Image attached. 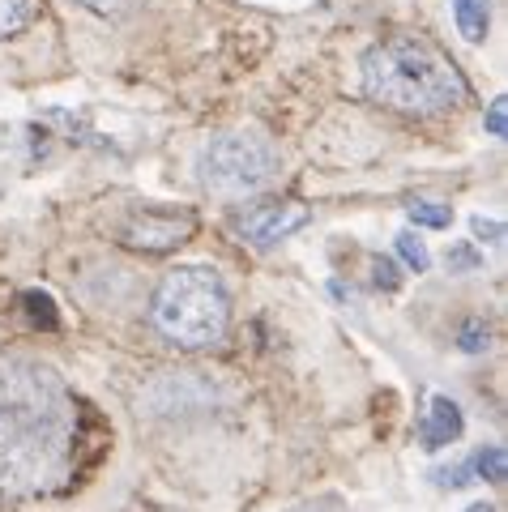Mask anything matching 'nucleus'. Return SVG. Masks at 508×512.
<instances>
[{"mask_svg": "<svg viewBox=\"0 0 508 512\" xmlns=\"http://www.w3.org/2000/svg\"><path fill=\"white\" fill-rule=\"evenodd\" d=\"M77 448V402L52 363L0 359V495L26 500L65 483Z\"/></svg>", "mask_w": 508, "mask_h": 512, "instance_id": "1", "label": "nucleus"}, {"mask_svg": "<svg viewBox=\"0 0 508 512\" xmlns=\"http://www.w3.org/2000/svg\"><path fill=\"white\" fill-rule=\"evenodd\" d=\"M363 94L402 116H440L470 99L457 64L423 35H393L363 56Z\"/></svg>", "mask_w": 508, "mask_h": 512, "instance_id": "2", "label": "nucleus"}, {"mask_svg": "<svg viewBox=\"0 0 508 512\" xmlns=\"http://www.w3.org/2000/svg\"><path fill=\"white\" fill-rule=\"evenodd\" d=\"M154 325L180 350H205L227 338L231 325V295L218 269L210 265H180L158 282L154 291Z\"/></svg>", "mask_w": 508, "mask_h": 512, "instance_id": "3", "label": "nucleus"}, {"mask_svg": "<svg viewBox=\"0 0 508 512\" xmlns=\"http://www.w3.org/2000/svg\"><path fill=\"white\" fill-rule=\"evenodd\" d=\"M201 184L218 197H252L278 184L282 175V150L257 128H231L205 141L197 158Z\"/></svg>", "mask_w": 508, "mask_h": 512, "instance_id": "4", "label": "nucleus"}, {"mask_svg": "<svg viewBox=\"0 0 508 512\" xmlns=\"http://www.w3.org/2000/svg\"><path fill=\"white\" fill-rule=\"evenodd\" d=\"M197 235L193 210H137L124 218L120 239L137 252H171Z\"/></svg>", "mask_w": 508, "mask_h": 512, "instance_id": "5", "label": "nucleus"}, {"mask_svg": "<svg viewBox=\"0 0 508 512\" xmlns=\"http://www.w3.org/2000/svg\"><path fill=\"white\" fill-rule=\"evenodd\" d=\"M308 218L312 210L304 201H274V205H257L248 218H244V235L252 239V244H278V239H287L295 235L299 227H308Z\"/></svg>", "mask_w": 508, "mask_h": 512, "instance_id": "6", "label": "nucleus"}, {"mask_svg": "<svg viewBox=\"0 0 508 512\" xmlns=\"http://www.w3.org/2000/svg\"><path fill=\"white\" fill-rule=\"evenodd\" d=\"M419 436H423V448H432V453H436V448H449L457 436H462V406H457L453 397L436 393L432 402H427Z\"/></svg>", "mask_w": 508, "mask_h": 512, "instance_id": "7", "label": "nucleus"}, {"mask_svg": "<svg viewBox=\"0 0 508 512\" xmlns=\"http://www.w3.org/2000/svg\"><path fill=\"white\" fill-rule=\"evenodd\" d=\"M453 22L466 43H483L491 30V0H453Z\"/></svg>", "mask_w": 508, "mask_h": 512, "instance_id": "8", "label": "nucleus"}, {"mask_svg": "<svg viewBox=\"0 0 508 512\" xmlns=\"http://www.w3.org/2000/svg\"><path fill=\"white\" fill-rule=\"evenodd\" d=\"M39 13H43L39 0H0V39L22 35L26 26L39 22Z\"/></svg>", "mask_w": 508, "mask_h": 512, "instance_id": "9", "label": "nucleus"}, {"mask_svg": "<svg viewBox=\"0 0 508 512\" xmlns=\"http://www.w3.org/2000/svg\"><path fill=\"white\" fill-rule=\"evenodd\" d=\"M406 214H410V222H415V227H427V231L453 227V210H449V205H436V201H410Z\"/></svg>", "mask_w": 508, "mask_h": 512, "instance_id": "10", "label": "nucleus"}, {"mask_svg": "<svg viewBox=\"0 0 508 512\" xmlns=\"http://www.w3.org/2000/svg\"><path fill=\"white\" fill-rule=\"evenodd\" d=\"M470 474L487 478V483H504V474H508V453H504L500 444H487L483 453L470 461Z\"/></svg>", "mask_w": 508, "mask_h": 512, "instance_id": "11", "label": "nucleus"}, {"mask_svg": "<svg viewBox=\"0 0 508 512\" xmlns=\"http://www.w3.org/2000/svg\"><path fill=\"white\" fill-rule=\"evenodd\" d=\"M457 346L466 350V355H483V350L491 346V325L483 316H470L462 329H457Z\"/></svg>", "mask_w": 508, "mask_h": 512, "instance_id": "12", "label": "nucleus"}, {"mask_svg": "<svg viewBox=\"0 0 508 512\" xmlns=\"http://www.w3.org/2000/svg\"><path fill=\"white\" fill-rule=\"evenodd\" d=\"M398 256L415 269V274H427V265H432V256H427V244L415 235V231H402L398 235Z\"/></svg>", "mask_w": 508, "mask_h": 512, "instance_id": "13", "label": "nucleus"}, {"mask_svg": "<svg viewBox=\"0 0 508 512\" xmlns=\"http://www.w3.org/2000/svg\"><path fill=\"white\" fill-rule=\"evenodd\" d=\"M22 303H26V312H30V320H35V325L56 329V303L47 299L43 291H26V295H22Z\"/></svg>", "mask_w": 508, "mask_h": 512, "instance_id": "14", "label": "nucleus"}, {"mask_svg": "<svg viewBox=\"0 0 508 512\" xmlns=\"http://www.w3.org/2000/svg\"><path fill=\"white\" fill-rule=\"evenodd\" d=\"M82 9H90V13H99V18H129V13L137 9V0H77Z\"/></svg>", "mask_w": 508, "mask_h": 512, "instance_id": "15", "label": "nucleus"}, {"mask_svg": "<svg viewBox=\"0 0 508 512\" xmlns=\"http://www.w3.org/2000/svg\"><path fill=\"white\" fill-rule=\"evenodd\" d=\"M372 274H376V286H385V291H398L402 286V274L389 256H372Z\"/></svg>", "mask_w": 508, "mask_h": 512, "instance_id": "16", "label": "nucleus"}, {"mask_svg": "<svg viewBox=\"0 0 508 512\" xmlns=\"http://www.w3.org/2000/svg\"><path fill=\"white\" fill-rule=\"evenodd\" d=\"M483 124H487L491 137H504V133H508V103H504V99H491Z\"/></svg>", "mask_w": 508, "mask_h": 512, "instance_id": "17", "label": "nucleus"}, {"mask_svg": "<svg viewBox=\"0 0 508 512\" xmlns=\"http://www.w3.org/2000/svg\"><path fill=\"white\" fill-rule=\"evenodd\" d=\"M479 265V256H474L470 248H453L449 252V269H474Z\"/></svg>", "mask_w": 508, "mask_h": 512, "instance_id": "18", "label": "nucleus"}, {"mask_svg": "<svg viewBox=\"0 0 508 512\" xmlns=\"http://www.w3.org/2000/svg\"><path fill=\"white\" fill-rule=\"evenodd\" d=\"M474 235H479V239H487V235H491V244H500L504 227H500V222H487V218H474Z\"/></svg>", "mask_w": 508, "mask_h": 512, "instance_id": "19", "label": "nucleus"}, {"mask_svg": "<svg viewBox=\"0 0 508 512\" xmlns=\"http://www.w3.org/2000/svg\"><path fill=\"white\" fill-rule=\"evenodd\" d=\"M466 512H496V504H470Z\"/></svg>", "mask_w": 508, "mask_h": 512, "instance_id": "20", "label": "nucleus"}]
</instances>
